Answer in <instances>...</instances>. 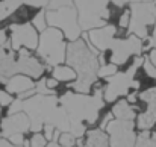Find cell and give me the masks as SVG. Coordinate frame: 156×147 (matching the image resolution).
Returning a JSON list of instances; mask_svg holds the SVG:
<instances>
[{
	"mask_svg": "<svg viewBox=\"0 0 156 147\" xmlns=\"http://www.w3.org/2000/svg\"><path fill=\"white\" fill-rule=\"evenodd\" d=\"M8 29V43L11 49L18 52L21 49L35 52L38 46L40 34L30 23H20V24H11Z\"/></svg>",
	"mask_w": 156,
	"mask_h": 147,
	"instance_id": "cell-9",
	"label": "cell"
},
{
	"mask_svg": "<svg viewBox=\"0 0 156 147\" xmlns=\"http://www.w3.org/2000/svg\"><path fill=\"white\" fill-rule=\"evenodd\" d=\"M30 24L38 30V34H41L43 30H46V29L49 27L47 18H46V8H41V9H38V11L35 12V15H34L32 20H30Z\"/></svg>",
	"mask_w": 156,
	"mask_h": 147,
	"instance_id": "cell-18",
	"label": "cell"
},
{
	"mask_svg": "<svg viewBox=\"0 0 156 147\" xmlns=\"http://www.w3.org/2000/svg\"><path fill=\"white\" fill-rule=\"evenodd\" d=\"M118 71V67L112 62H105V64H100L99 65V70H97V77L99 79H106L112 74H115Z\"/></svg>",
	"mask_w": 156,
	"mask_h": 147,
	"instance_id": "cell-19",
	"label": "cell"
},
{
	"mask_svg": "<svg viewBox=\"0 0 156 147\" xmlns=\"http://www.w3.org/2000/svg\"><path fill=\"white\" fill-rule=\"evenodd\" d=\"M9 143H12V144H15V146H23V143H24V135L23 134H15V135H11L9 138H6Z\"/></svg>",
	"mask_w": 156,
	"mask_h": 147,
	"instance_id": "cell-29",
	"label": "cell"
},
{
	"mask_svg": "<svg viewBox=\"0 0 156 147\" xmlns=\"http://www.w3.org/2000/svg\"><path fill=\"white\" fill-rule=\"evenodd\" d=\"M65 64L73 67L77 73V79L70 84L71 91L80 94H91L99 70V52L93 49L88 40L82 35L76 41H70L67 46Z\"/></svg>",
	"mask_w": 156,
	"mask_h": 147,
	"instance_id": "cell-3",
	"label": "cell"
},
{
	"mask_svg": "<svg viewBox=\"0 0 156 147\" xmlns=\"http://www.w3.org/2000/svg\"><path fill=\"white\" fill-rule=\"evenodd\" d=\"M0 147H23V146H15V144L9 143L6 138H0Z\"/></svg>",
	"mask_w": 156,
	"mask_h": 147,
	"instance_id": "cell-31",
	"label": "cell"
},
{
	"mask_svg": "<svg viewBox=\"0 0 156 147\" xmlns=\"http://www.w3.org/2000/svg\"><path fill=\"white\" fill-rule=\"evenodd\" d=\"M77 140H80V144H79L80 147H111L108 134L100 127L87 131L83 141H82V138H77Z\"/></svg>",
	"mask_w": 156,
	"mask_h": 147,
	"instance_id": "cell-15",
	"label": "cell"
},
{
	"mask_svg": "<svg viewBox=\"0 0 156 147\" xmlns=\"http://www.w3.org/2000/svg\"><path fill=\"white\" fill-rule=\"evenodd\" d=\"M144 49L146 50L156 49V21H155V24L152 26V30H150L149 38L144 40Z\"/></svg>",
	"mask_w": 156,
	"mask_h": 147,
	"instance_id": "cell-23",
	"label": "cell"
},
{
	"mask_svg": "<svg viewBox=\"0 0 156 147\" xmlns=\"http://www.w3.org/2000/svg\"><path fill=\"white\" fill-rule=\"evenodd\" d=\"M56 143L61 144L62 147H74L76 143H77V138H76L71 132H61Z\"/></svg>",
	"mask_w": 156,
	"mask_h": 147,
	"instance_id": "cell-20",
	"label": "cell"
},
{
	"mask_svg": "<svg viewBox=\"0 0 156 147\" xmlns=\"http://www.w3.org/2000/svg\"><path fill=\"white\" fill-rule=\"evenodd\" d=\"M103 87V79H97L93 85L91 94L67 91L58 97L70 120V132L76 138H82L85 135L87 124H94L99 120L100 111L105 106Z\"/></svg>",
	"mask_w": 156,
	"mask_h": 147,
	"instance_id": "cell-2",
	"label": "cell"
},
{
	"mask_svg": "<svg viewBox=\"0 0 156 147\" xmlns=\"http://www.w3.org/2000/svg\"><path fill=\"white\" fill-rule=\"evenodd\" d=\"M71 5H73V0H49L46 9H58V8L71 6Z\"/></svg>",
	"mask_w": 156,
	"mask_h": 147,
	"instance_id": "cell-24",
	"label": "cell"
},
{
	"mask_svg": "<svg viewBox=\"0 0 156 147\" xmlns=\"http://www.w3.org/2000/svg\"><path fill=\"white\" fill-rule=\"evenodd\" d=\"M46 18H47V24L59 29L68 43L76 41L82 37V29L79 24L77 11L74 5L62 6L58 9H46Z\"/></svg>",
	"mask_w": 156,
	"mask_h": 147,
	"instance_id": "cell-8",
	"label": "cell"
},
{
	"mask_svg": "<svg viewBox=\"0 0 156 147\" xmlns=\"http://www.w3.org/2000/svg\"><path fill=\"white\" fill-rule=\"evenodd\" d=\"M130 20L127 34L136 35L141 40H147L156 21V2H135L129 5Z\"/></svg>",
	"mask_w": 156,
	"mask_h": 147,
	"instance_id": "cell-7",
	"label": "cell"
},
{
	"mask_svg": "<svg viewBox=\"0 0 156 147\" xmlns=\"http://www.w3.org/2000/svg\"><path fill=\"white\" fill-rule=\"evenodd\" d=\"M46 147H62L61 144H58L56 141H49L47 144H46Z\"/></svg>",
	"mask_w": 156,
	"mask_h": 147,
	"instance_id": "cell-32",
	"label": "cell"
},
{
	"mask_svg": "<svg viewBox=\"0 0 156 147\" xmlns=\"http://www.w3.org/2000/svg\"><path fill=\"white\" fill-rule=\"evenodd\" d=\"M109 146L111 147H135L136 144V134H135V123L130 120H117L112 118L105 127Z\"/></svg>",
	"mask_w": 156,
	"mask_h": 147,
	"instance_id": "cell-10",
	"label": "cell"
},
{
	"mask_svg": "<svg viewBox=\"0 0 156 147\" xmlns=\"http://www.w3.org/2000/svg\"><path fill=\"white\" fill-rule=\"evenodd\" d=\"M150 137H152V138H153V140H156V132H153V134H152V135H150Z\"/></svg>",
	"mask_w": 156,
	"mask_h": 147,
	"instance_id": "cell-33",
	"label": "cell"
},
{
	"mask_svg": "<svg viewBox=\"0 0 156 147\" xmlns=\"http://www.w3.org/2000/svg\"><path fill=\"white\" fill-rule=\"evenodd\" d=\"M144 50V40L138 38L136 35L127 34L124 37H117L109 49L99 53V62H112L118 68H121L133 56H141Z\"/></svg>",
	"mask_w": 156,
	"mask_h": 147,
	"instance_id": "cell-5",
	"label": "cell"
},
{
	"mask_svg": "<svg viewBox=\"0 0 156 147\" xmlns=\"http://www.w3.org/2000/svg\"><path fill=\"white\" fill-rule=\"evenodd\" d=\"M49 141L46 140V137L41 132H35L32 135V138L29 140V147H46Z\"/></svg>",
	"mask_w": 156,
	"mask_h": 147,
	"instance_id": "cell-22",
	"label": "cell"
},
{
	"mask_svg": "<svg viewBox=\"0 0 156 147\" xmlns=\"http://www.w3.org/2000/svg\"><path fill=\"white\" fill-rule=\"evenodd\" d=\"M147 58L152 61V64L156 67V49H150L149 53H147Z\"/></svg>",
	"mask_w": 156,
	"mask_h": 147,
	"instance_id": "cell-30",
	"label": "cell"
},
{
	"mask_svg": "<svg viewBox=\"0 0 156 147\" xmlns=\"http://www.w3.org/2000/svg\"><path fill=\"white\" fill-rule=\"evenodd\" d=\"M20 3H24V5H29V6H34V8H46L49 0H18Z\"/></svg>",
	"mask_w": 156,
	"mask_h": 147,
	"instance_id": "cell-26",
	"label": "cell"
},
{
	"mask_svg": "<svg viewBox=\"0 0 156 147\" xmlns=\"http://www.w3.org/2000/svg\"><path fill=\"white\" fill-rule=\"evenodd\" d=\"M5 90L12 94V96H17V97H21L23 94L26 93H30L35 90V81L26 74H21V73H17L14 76H11L6 82H5Z\"/></svg>",
	"mask_w": 156,
	"mask_h": 147,
	"instance_id": "cell-14",
	"label": "cell"
},
{
	"mask_svg": "<svg viewBox=\"0 0 156 147\" xmlns=\"http://www.w3.org/2000/svg\"><path fill=\"white\" fill-rule=\"evenodd\" d=\"M24 112L30 120V132H41L44 124H52L61 132H70V120L56 94H32L26 99H14L8 114Z\"/></svg>",
	"mask_w": 156,
	"mask_h": 147,
	"instance_id": "cell-1",
	"label": "cell"
},
{
	"mask_svg": "<svg viewBox=\"0 0 156 147\" xmlns=\"http://www.w3.org/2000/svg\"><path fill=\"white\" fill-rule=\"evenodd\" d=\"M67 46H68V41L65 40L64 34L59 29L49 26L46 30L40 34L35 55L50 68L58 64L65 62Z\"/></svg>",
	"mask_w": 156,
	"mask_h": 147,
	"instance_id": "cell-4",
	"label": "cell"
},
{
	"mask_svg": "<svg viewBox=\"0 0 156 147\" xmlns=\"http://www.w3.org/2000/svg\"><path fill=\"white\" fill-rule=\"evenodd\" d=\"M14 96L9 94L6 90H0V106L5 108V106H9L12 102H14Z\"/></svg>",
	"mask_w": 156,
	"mask_h": 147,
	"instance_id": "cell-25",
	"label": "cell"
},
{
	"mask_svg": "<svg viewBox=\"0 0 156 147\" xmlns=\"http://www.w3.org/2000/svg\"><path fill=\"white\" fill-rule=\"evenodd\" d=\"M138 100L146 105L144 111L136 114V127L143 131H150L156 124V87L138 91Z\"/></svg>",
	"mask_w": 156,
	"mask_h": 147,
	"instance_id": "cell-12",
	"label": "cell"
},
{
	"mask_svg": "<svg viewBox=\"0 0 156 147\" xmlns=\"http://www.w3.org/2000/svg\"><path fill=\"white\" fill-rule=\"evenodd\" d=\"M121 30L123 29H118L115 24L106 23V24L100 26V27H94L91 30L82 32V35L88 40V43H90V46L96 52H99V53H102V52H106L112 46V43L115 41L117 37H124V35L120 34Z\"/></svg>",
	"mask_w": 156,
	"mask_h": 147,
	"instance_id": "cell-11",
	"label": "cell"
},
{
	"mask_svg": "<svg viewBox=\"0 0 156 147\" xmlns=\"http://www.w3.org/2000/svg\"><path fill=\"white\" fill-rule=\"evenodd\" d=\"M43 131H44V137L47 141H53V135H55V131L56 127L52 126V124H44L43 126Z\"/></svg>",
	"mask_w": 156,
	"mask_h": 147,
	"instance_id": "cell-28",
	"label": "cell"
},
{
	"mask_svg": "<svg viewBox=\"0 0 156 147\" xmlns=\"http://www.w3.org/2000/svg\"><path fill=\"white\" fill-rule=\"evenodd\" d=\"M82 32L109 23L111 0H73Z\"/></svg>",
	"mask_w": 156,
	"mask_h": 147,
	"instance_id": "cell-6",
	"label": "cell"
},
{
	"mask_svg": "<svg viewBox=\"0 0 156 147\" xmlns=\"http://www.w3.org/2000/svg\"><path fill=\"white\" fill-rule=\"evenodd\" d=\"M50 76L53 79H56L59 84H71L77 79V73L73 67H70L68 64H58L55 67H50Z\"/></svg>",
	"mask_w": 156,
	"mask_h": 147,
	"instance_id": "cell-17",
	"label": "cell"
},
{
	"mask_svg": "<svg viewBox=\"0 0 156 147\" xmlns=\"http://www.w3.org/2000/svg\"><path fill=\"white\" fill-rule=\"evenodd\" d=\"M135 2H156V0H111V3L117 8H123V6H127Z\"/></svg>",
	"mask_w": 156,
	"mask_h": 147,
	"instance_id": "cell-27",
	"label": "cell"
},
{
	"mask_svg": "<svg viewBox=\"0 0 156 147\" xmlns=\"http://www.w3.org/2000/svg\"><path fill=\"white\" fill-rule=\"evenodd\" d=\"M111 112H112L114 118H117V120H130V121H133L136 118V109H135V106L130 105L126 99L115 100Z\"/></svg>",
	"mask_w": 156,
	"mask_h": 147,
	"instance_id": "cell-16",
	"label": "cell"
},
{
	"mask_svg": "<svg viewBox=\"0 0 156 147\" xmlns=\"http://www.w3.org/2000/svg\"><path fill=\"white\" fill-rule=\"evenodd\" d=\"M0 114H2V106H0Z\"/></svg>",
	"mask_w": 156,
	"mask_h": 147,
	"instance_id": "cell-34",
	"label": "cell"
},
{
	"mask_svg": "<svg viewBox=\"0 0 156 147\" xmlns=\"http://www.w3.org/2000/svg\"><path fill=\"white\" fill-rule=\"evenodd\" d=\"M30 131V120L24 112L8 114L0 123V134L3 138H9L15 134H26Z\"/></svg>",
	"mask_w": 156,
	"mask_h": 147,
	"instance_id": "cell-13",
	"label": "cell"
},
{
	"mask_svg": "<svg viewBox=\"0 0 156 147\" xmlns=\"http://www.w3.org/2000/svg\"><path fill=\"white\" fill-rule=\"evenodd\" d=\"M135 147H156V140H153L149 134V131H143L141 135L136 138Z\"/></svg>",
	"mask_w": 156,
	"mask_h": 147,
	"instance_id": "cell-21",
	"label": "cell"
}]
</instances>
